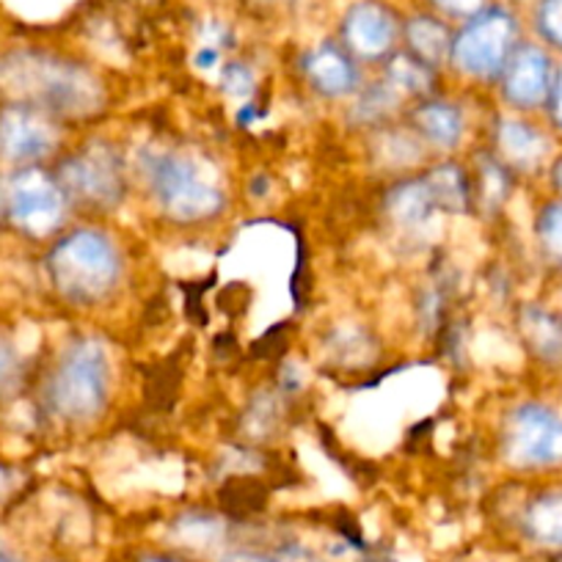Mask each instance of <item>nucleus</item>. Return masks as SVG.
Here are the masks:
<instances>
[{"label": "nucleus", "instance_id": "412c9836", "mask_svg": "<svg viewBox=\"0 0 562 562\" xmlns=\"http://www.w3.org/2000/svg\"><path fill=\"white\" fill-rule=\"evenodd\" d=\"M400 91L394 86H389L386 80L383 83H375L372 89H367L364 94L359 97V102L353 105V119L361 124H372V122H381L383 116L397 108L400 102Z\"/></svg>", "mask_w": 562, "mask_h": 562}, {"label": "nucleus", "instance_id": "b1692460", "mask_svg": "<svg viewBox=\"0 0 562 562\" xmlns=\"http://www.w3.org/2000/svg\"><path fill=\"white\" fill-rule=\"evenodd\" d=\"M226 562H323L304 549H281V551H243L232 554Z\"/></svg>", "mask_w": 562, "mask_h": 562}, {"label": "nucleus", "instance_id": "7ed1b4c3", "mask_svg": "<svg viewBox=\"0 0 562 562\" xmlns=\"http://www.w3.org/2000/svg\"><path fill=\"white\" fill-rule=\"evenodd\" d=\"M140 171L160 207L175 221L193 224L224 210V191L215 182V171L188 155L147 149L140 153Z\"/></svg>", "mask_w": 562, "mask_h": 562}, {"label": "nucleus", "instance_id": "4be33fe9", "mask_svg": "<svg viewBox=\"0 0 562 562\" xmlns=\"http://www.w3.org/2000/svg\"><path fill=\"white\" fill-rule=\"evenodd\" d=\"M535 23L549 45L562 47V0H540Z\"/></svg>", "mask_w": 562, "mask_h": 562}, {"label": "nucleus", "instance_id": "473e14b6", "mask_svg": "<svg viewBox=\"0 0 562 562\" xmlns=\"http://www.w3.org/2000/svg\"><path fill=\"white\" fill-rule=\"evenodd\" d=\"M554 182H557V188H560V191H562V160H560V164H557V171H554Z\"/></svg>", "mask_w": 562, "mask_h": 562}, {"label": "nucleus", "instance_id": "f03ea898", "mask_svg": "<svg viewBox=\"0 0 562 562\" xmlns=\"http://www.w3.org/2000/svg\"><path fill=\"white\" fill-rule=\"evenodd\" d=\"M47 270L58 293L72 304L108 299L122 276V257L108 235L80 229L64 237L47 257Z\"/></svg>", "mask_w": 562, "mask_h": 562}, {"label": "nucleus", "instance_id": "6ab92c4d", "mask_svg": "<svg viewBox=\"0 0 562 562\" xmlns=\"http://www.w3.org/2000/svg\"><path fill=\"white\" fill-rule=\"evenodd\" d=\"M386 83L400 94H430L434 89V67L422 64L411 53H400L386 64Z\"/></svg>", "mask_w": 562, "mask_h": 562}, {"label": "nucleus", "instance_id": "aec40b11", "mask_svg": "<svg viewBox=\"0 0 562 562\" xmlns=\"http://www.w3.org/2000/svg\"><path fill=\"white\" fill-rule=\"evenodd\" d=\"M521 328H524V337L529 339V345H532L540 356H546V359H560L562 328L549 312L529 306V310L521 315Z\"/></svg>", "mask_w": 562, "mask_h": 562}, {"label": "nucleus", "instance_id": "9b49d317", "mask_svg": "<svg viewBox=\"0 0 562 562\" xmlns=\"http://www.w3.org/2000/svg\"><path fill=\"white\" fill-rule=\"evenodd\" d=\"M505 97L518 108H535L549 100L551 91V61L540 47L524 45L507 61L502 72Z\"/></svg>", "mask_w": 562, "mask_h": 562}, {"label": "nucleus", "instance_id": "9d476101", "mask_svg": "<svg viewBox=\"0 0 562 562\" xmlns=\"http://www.w3.org/2000/svg\"><path fill=\"white\" fill-rule=\"evenodd\" d=\"M342 40L350 53L375 61L392 53L397 42V20L392 9H386L378 0H359L348 9L342 20Z\"/></svg>", "mask_w": 562, "mask_h": 562}, {"label": "nucleus", "instance_id": "2eb2a0df", "mask_svg": "<svg viewBox=\"0 0 562 562\" xmlns=\"http://www.w3.org/2000/svg\"><path fill=\"white\" fill-rule=\"evenodd\" d=\"M414 124L422 135L439 147H456L463 138V113L452 102H425L414 111Z\"/></svg>", "mask_w": 562, "mask_h": 562}, {"label": "nucleus", "instance_id": "f3484780", "mask_svg": "<svg viewBox=\"0 0 562 562\" xmlns=\"http://www.w3.org/2000/svg\"><path fill=\"white\" fill-rule=\"evenodd\" d=\"M524 529L535 543L562 549V491L535 499L524 516Z\"/></svg>", "mask_w": 562, "mask_h": 562}, {"label": "nucleus", "instance_id": "2f4dec72", "mask_svg": "<svg viewBox=\"0 0 562 562\" xmlns=\"http://www.w3.org/2000/svg\"><path fill=\"white\" fill-rule=\"evenodd\" d=\"M140 562H186V560H177V557H169V554H149Z\"/></svg>", "mask_w": 562, "mask_h": 562}, {"label": "nucleus", "instance_id": "dca6fc26", "mask_svg": "<svg viewBox=\"0 0 562 562\" xmlns=\"http://www.w3.org/2000/svg\"><path fill=\"white\" fill-rule=\"evenodd\" d=\"M499 149L513 166L518 169H535V166L543 160L546 155V138L524 122H513V119H505L499 124Z\"/></svg>", "mask_w": 562, "mask_h": 562}, {"label": "nucleus", "instance_id": "bb28decb", "mask_svg": "<svg viewBox=\"0 0 562 562\" xmlns=\"http://www.w3.org/2000/svg\"><path fill=\"white\" fill-rule=\"evenodd\" d=\"M434 3L445 14H450V18H461V20L474 18V14L485 9V0H434Z\"/></svg>", "mask_w": 562, "mask_h": 562}, {"label": "nucleus", "instance_id": "c85d7f7f", "mask_svg": "<svg viewBox=\"0 0 562 562\" xmlns=\"http://www.w3.org/2000/svg\"><path fill=\"white\" fill-rule=\"evenodd\" d=\"M14 372V353L9 345L0 342V386L9 381V375Z\"/></svg>", "mask_w": 562, "mask_h": 562}, {"label": "nucleus", "instance_id": "5701e85b", "mask_svg": "<svg viewBox=\"0 0 562 562\" xmlns=\"http://www.w3.org/2000/svg\"><path fill=\"white\" fill-rule=\"evenodd\" d=\"M538 232L543 246L549 248L557 259H562V204H551V207L543 210Z\"/></svg>", "mask_w": 562, "mask_h": 562}, {"label": "nucleus", "instance_id": "f257e3e1", "mask_svg": "<svg viewBox=\"0 0 562 562\" xmlns=\"http://www.w3.org/2000/svg\"><path fill=\"white\" fill-rule=\"evenodd\" d=\"M0 86L23 105L61 116H89L102 105L100 83L83 67L45 53L0 58Z\"/></svg>", "mask_w": 562, "mask_h": 562}, {"label": "nucleus", "instance_id": "a211bd4d", "mask_svg": "<svg viewBox=\"0 0 562 562\" xmlns=\"http://www.w3.org/2000/svg\"><path fill=\"white\" fill-rule=\"evenodd\" d=\"M430 193L436 199L439 213H467L469 210V182L461 166L445 164L425 177Z\"/></svg>", "mask_w": 562, "mask_h": 562}, {"label": "nucleus", "instance_id": "20e7f679", "mask_svg": "<svg viewBox=\"0 0 562 562\" xmlns=\"http://www.w3.org/2000/svg\"><path fill=\"white\" fill-rule=\"evenodd\" d=\"M108 389H111V364L108 350L100 339L86 337L69 345L50 378L53 411L64 419L89 422L105 408Z\"/></svg>", "mask_w": 562, "mask_h": 562}, {"label": "nucleus", "instance_id": "c756f323", "mask_svg": "<svg viewBox=\"0 0 562 562\" xmlns=\"http://www.w3.org/2000/svg\"><path fill=\"white\" fill-rule=\"evenodd\" d=\"M218 58H221L218 47H202V50L196 53V64H199V67H202V69L215 67V64H218Z\"/></svg>", "mask_w": 562, "mask_h": 562}, {"label": "nucleus", "instance_id": "1a4fd4ad", "mask_svg": "<svg viewBox=\"0 0 562 562\" xmlns=\"http://www.w3.org/2000/svg\"><path fill=\"white\" fill-rule=\"evenodd\" d=\"M56 147V127L40 108L14 105L0 108V158L12 164H36Z\"/></svg>", "mask_w": 562, "mask_h": 562}, {"label": "nucleus", "instance_id": "423d86ee", "mask_svg": "<svg viewBox=\"0 0 562 562\" xmlns=\"http://www.w3.org/2000/svg\"><path fill=\"white\" fill-rule=\"evenodd\" d=\"M0 213H7L18 229L45 237L64 221L67 193L56 177L40 169H23L0 186Z\"/></svg>", "mask_w": 562, "mask_h": 562}, {"label": "nucleus", "instance_id": "7c9ffc66", "mask_svg": "<svg viewBox=\"0 0 562 562\" xmlns=\"http://www.w3.org/2000/svg\"><path fill=\"white\" fill-rule=\"evenodd\" d=\"M0 562H23V560H20L12 549H7V546L0 543Z\"/></svg>", "mask_w": 562, "mask_h": 562}, {"label": "nucleus", "instance_id": "a878e982", "mask_svg": "<svg viewBox=\"0 0 562 562\" xmlns=\"http://www.w3.org/2000/svg\"><path fill=\"white\" fill-rule=\"evenodd\" d=\"M483 180H485V196H488L491 202H499L507 191V180L494 160H483Z\"/></svg>", "mask_w": 562, "mask_h": 562}, {"label": "nucleus", "instance_id": "393cba45", "mask_svg": "<svg viewBox=\"0 0 562 562\" xmlns=\"http://www.w3.org/2000/svg\"><path fill=\"white\" fill-rule=\"evenodd\" d=\"M221 83H224L226 94L243 100V97H248L254 91V72L246 67V64L235 61L224 69V75H221Z\"/></svg>", "mask_w": 562, "mask_h": 562}, {"label": "nucleus", "instance_id": "ddd939ff", "mask_svg": "<svg viewBox=\"0 0 562 562\" xmlns=\"http://www.w3.org/2000/svg\"><path fill=\"white\" fill-rule=\"evenodd\" d=\"M386 210L392 215V221H397L400 226H408V229H416V226H425L439 207H436V199L430 193L425 177L422 180H408L403 186L392 188L386 199Z\"/></svg>", "mask_w": 562, "mask_h": 562}, {"label": "nucleus", "instance_id": "f8f14e48", "mask_svg": "<svg viewBox=\"0 0 562 562\" xmlns=\"http://www.w3.org/2000/svg\"><path fill=\"white\" fill-rule=\"evenodd\" d=\"M301 67H304L310 83L326 97H345L359 86V69H356L353 58L342 47L331 45V42L317 45L315 50L306 53Z\"/></svg>", "mask_w": 562, "mask_h": 562}, {"label": "nucleus", "instance_id": "cd10ccee", "mask_svg": "<svg viewBox=\"0 0 562 562\" xmlns=\"http://www.w3.org/2000/svg\"><path fill=\"white\" fill-rule=\"evenodd\" d=\"M549 100H551V119L562 127V67L557 72V78L551 80V91H549Z\"/></svg>", "mask_w": 562, "mask_h": 562}, {"label": "nucleus", "instance_id": "39448f33", "mask_svg": "<svg viewBox=\"0 0 562 562\" xmlns=\"http://www.w3.org/2000/svg\"><path fill=\"white\" fill-rule=\"evenodd\" d=\"M516 20L507 9L485 7L469 18L461 34L452 40L450 58L472 78H499L516 53Z\"/></svg>", "mask_w": 562, "mask_h": 562}, {"label": "nucleus", "instance_id": "6e6552de", "mask_svg": "<svg viewBox=\"0 0 562 562\" xmlns=\"http://www.w3.org/2000/svg\"><path fill=\"white\" fill-rule=\"evenodd\" d=\"M58 186L67 199H80L94 207H113L124 196L122 160L111 147H94L75 155L58 169Z\"/></svg>", "mask_w": 562, "mask_h": 562}, {"label": "nucleus", "instance_id": "0eeeda50", "mask_svg": "<svg viewBox=\"0 0 562 562\" xmlns=\"http://www.w3.org/2000/svg\"><path fill=\"white\" fill-rule=\"evenodd\" d=\"M505 456L516 467H554L562 463V416L538 403L513 411L507 422Z\"/></svg>", "mask_w": 562, "mask_h": 562}, {"label": "nucleus", "instance_id": "4468645a", "mask_svg": "<svg viewBox=\"0 0 562 562\" xmlns=\"http://www.w3.org/2000/svg\"><path fill=\"white\" fill-rule=\"evenodd\" d=\"M405 40H408L411 56H416L422 64H428V67L436 69L441 61L450 58L452 40L456 36L450 34V29L441 20L419 14V18H414L405 25Z\"/></svg>", "mask_w": 562, "mask_h": 562}]
</instances>
